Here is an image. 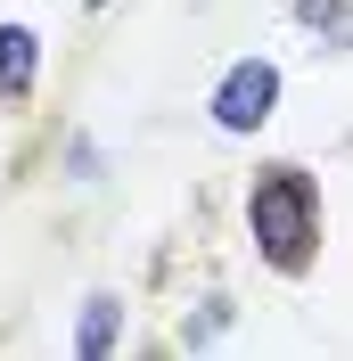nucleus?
<instances>
[{"mask_svg": "<svg viewBox=\"0 0 353 361\" xmlns=\"http://www.w3.org/2000/svg\"><path fill=\"white\" fill-rule=\"evenodd\" d=\"M115 345H124V295H83V320H74V353L83 361H107Z\"/></svg>", "mask_w": 353, "mask_h": 361, "instance_id": "4", "label": "nucleus"}, {"mask_svg": "<svg viewBox=\"0 0 353 361\" xmlns=\"http://www.w3.org/2000/svg\"><path fill=\"white\" fill-rule=\"evenodd\" d=\"M214 132H230V140H246V132H263L271 123V107H280V66L271 58H239V66L214 82Z\"/></svg>", "mask_w": 353, "mask_h": 361, "instance_id": "2", "label": "nucleus"}, {"mask_svg": "<svg viewBox=\"0 0 353 361\" xmlns=\"http://www.w3.org/2000/svg\"><path fill=\"white\" fill-rule=\"evenodd\" d=\"M33 74H42V33L33 25H0V115H17L33 99Z\"/></svg>", "mask_w": 353, "mask_h": 361, "instance_id": "3", "label": "nucleus"}, {"mask_svg": "<svg viewBox=\"0 0 353 361\" xmlns=\"http://www.w3.org/2000/svg\"><path fill=\"white\" fill-rule=\"evenodd\" d=\"M296 25L321 33V49H353V0H296Z\"/></svg>", "mask_w": 353, "mask_h": 361, "instance_id": "5", "label": "nucleus"}, {"mask_svg": "<svg viewBox=\"0 0 353 361\" xmlns=\"http://www.w3.org/2000/svg\"><path fill=\"white\" fill-rule=\"evenodd\" d=\"M90 8H107V0H90Z\"/></svg>", "mask_w": 353, "mask_h": 361, "instance_id": "6", "label": "nucleus"}, {"mask_svg": "<svg viewBox=\"0 0 353 361\" xmlns=\"http://www.w3.org/2000/svg\"><path fill=\"white\" fill-rule=\"evenodd\" d=\"M246 238L280 279H304L321 263V180L304 164H263L246 189Z\"/></svg>", "mask_w": 353, "mask_h": 361, "instance_id": "1", "label": "nucleus"}]
</instances>
